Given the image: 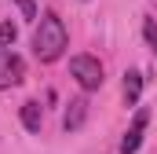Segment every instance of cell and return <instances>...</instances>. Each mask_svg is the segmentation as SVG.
Instances as JSON below:
<instances>
[{
  "mask_svg": "<svg viewBox=\"0 0 157 154\" xmlns=\"http://www.w3.org/2000/svg\"><path fill=\"white\" fill-rule=\"evenodd\" d=\"M146 125H150V110L139 107L135 117H132V125H128V132H124V140H121V154H135L139 147H143V132H146Z\"/></svg>",
  "mask_w": 157,
  "mask_h": 154,
  "instance_id": "277c9868",
  "label": "cell"
},
{
  "mask_svg": "<svg viewBox=\"0 0 157 154\" xmlns=\"http://www.w3.org/2000/svg\"><path fill=\"white\" fill-rule=\"evenodd\" d=\"M70 74H73V81H77L84 92H95V88H102V81H106L102 63H99L95 55H73V59H70Z\"/></svg>",
  "mask_w": 157,
  "mask_h": 154,
  "instance_id": "7a4b0ae2",
  "label": "cell"
},
{
  "mask_svg": "<svg viewBox=\"0 0 157 154\" xmlns=\"http://www.w3.org/2000/svg\"><path fill=\"white\" fill-rule=\"evenodd\" d=\"M66 44H70V33H66V22L55 15V11H48V15H40L37 22V33H33V55H37L40 63H55L62 51H66Z\"/></svg>",
  "mask_w": 157,
  "mask_h": 154,
  "instance_id": "6da1fadb",
  "label": "cell"
},
{
  "mask_svg": "<svg viewBox=\"0 0 157 154\" xmlns=\"http://www.w3.org/2000/svg\"><path fill=\"white\" fill-rule=\"evenodd\" d=\"M143 37H146V44L154 48V55H157V22L154 18H143Z\"/></svg>",
  "mask_w": 157,
  "mask_h": 154,
  "instance_id": "9c48e42d",
  "label": "cell"
},
{
  "mask_svg": "<svg viewBox=\"0 0 157 154\" xmlns=\"http://www.w3.org/2000/svg\"><path fill=\"white\" fill-rule=\"evenodd\" d=\"M22 125H26L29 132H40V125H44V110H40V103H37V99L22 103Z\"/></svg>",
  "mask_w": 157,
  "mask_h": 154,
  "instance_id": "52a82bcc",
  "label": "cell"
},
{
  "mask_svg": "<svg viewBox=\"0 0 157 154\" xmlns=\"http://www.w3.org/2000/svg\"><path fill=\"white\" fill-rule=\"evenodd\" d=\"M15 4L22 7V15H26V18H37V4H33V0H15Z\"/></svg>",
  "mask_w": 157,
  "mask_h": 154,
  "instance_id": "30bf717a",
  "label": "cell"
},
{
  "mask_svg": "<svg viewBox=\"0 0 157 154\" xmlns=\"http://www.w3.org/2000/svg\"><path fill=\"white\" fill-rule=\"evenodd\" d=\"M15 40H18V26L0 18V48H15Z\"/></svg>",
  "mask_w": 157,
  "mask_h": 154,
  "instance_id": "ba28073f",
  "label": "cell"
},
{
  "mask_svg": "<svg viewBox=\"0 0 157 154\" xmlns=\"http://www.w3.org/2000/svg\"><path fill=\"white\" fill-rule=\"evenodd\" d=\"M84 117H88V99L80 95V99H70L66 103V114H62V128L66 132H77L80 125H84Z\"/></svg>",
  "mask_w": 157,
  "mask_h": 154,
  "instance_id": "5b68a950",
  "label": "cell"
},
{
  "mask_svg": "<svg viewBox=\"0 0 157 154\" xmlns=\"http://www.w3.org/2000/svg\"><path fill=\"white\" fill-rule=\"evenodd\" d=\"M139 95H143V74H139V70H128V74H124V103L135 107Z\"/></svg>",
  "mask_w": 157,
  "mask_h": 154,
  "instance_id": "8992f818",
  "label": "cell"
},
{
  "mask_svg": "<svg viewBox=\"0 0 157 154\" xmlns=\"http://www.w3.org/2000/svg\"><path fill=\"white\" fill-rule=\"evenodd\" d=\"M22 77H26V63L11 48H0V88H15L22 84Z\"/></svg>",
  "mask_w": 157,
  "mask_h": 154,
  "instance_id": "3957f363",
  "label": "cell"
}]
</instances>
